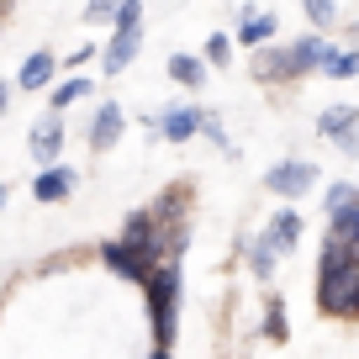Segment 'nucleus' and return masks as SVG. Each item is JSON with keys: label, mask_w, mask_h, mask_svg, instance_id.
I'll return each mask as SVG.
<instances>
[{"label": "nucleus", "mask_w": 359, "mask_h": 359, "mask_svg": "<svg viewBox=\"0 0 359 359\" xmlns=\"http://www.w3.org/2000/svg\"><path fill=\"white\" fill-rule=\"evenodd\" d=\"M137 53H143V27H122V32H111V43L101 48V64H106V74H122Z\"/></svg>", "instance_id": "nucleus-9"}, {"label": "nucleus", "mask_w": 359, "mask_h": 359, "mask_svg": "<svg viewBox=\"0 0 359 359\" xmlns=\"http://www.w3.org/2000/svg\"><path fill=\"white\" fill-rule=\"evenodd\" d=\"M275 27H280V22H275L269 11H243V16H238V43H243V48L275 43Z\"/></svg>", "instance_id": "nucleus-13"}, {"label": "nucleus", "mask_w": 359, "mask_h": 359, "mask_svg": "<svg viewBox=\"0 0 359 359\" xmlns=\"http://www.w3.org/2000/svg\"><path fill=\"white\" fill-rule=\"evenodd\" d=\"M302 212H296V206H280V212L269 217V227H264V243L275 248V254H291L296 243H302Z\"/></svg>", "instance_id": "nucleus-10"}, {"label": "nucleus", "mask_w": 359, "mask_h": 359, "mask_svg": "<svg viewBox=\"0 0 359 359\" xmlns=\"http://www.w3.org/2000/svg\"><path fill=\"white\" fill-rule=\"evenodd\" d=\"M302 11H306V22H312L317 32H327V27L338 22V6H333V0H302Z\"/></svg>", "instance_id": "nucleus-22"}, {"label": "nucleus", "mask_w": 359, "mask_h": 359, "mask_svg": "<svg viewBox=\"0 0 359 359\" xmlns=\"http://www.w3.org/2000/svg\"><path fill=\"white\" fill-rule=\"evenodd\" d=\"M116 0H85V22H111Z\"/></svg>", "instance_id": "nucleus-26"}, {"label": "nucleus", "mask_w": 359, "mask_h": 359, "mask_svg": "<svg viewBox=\"0 0 359 359\" xmlns=\"http://www.w3.org/2000/svg\"><path fill=\"white\" fill-rule=\"evenodd\" d=\"M206 64H217V69H222L227 64V58H233V37H227V32H212V37H206Z\"/></svg>", "instance_id": "nucleus-25"}, {"label": "nucleus", "mask_w": 359, "mask_h": 359, "mask_svg": "<svg viewBox=\"0 0 359 359\" xmlns=\"http://www.w3.org/2000/svg\"><path fill=\"white\" fill-rule=\"evenodd\" d=\"M317 185V164H306V158H280V164L264 175V191H275V196H306Z\"/></svg>", "instance_id": "nucleus-3"}, {"label": "nucleus", "mask_w": 359, "mask_h": 359, "mask_svg": "<svg viewBox=\"0 0 359 359\" xmlns=\"http://www.w3.org/2000/svg\"><path fill=\"white\" fill-rule=\"evenodd\" d=\"M90 58H95V48H90V43H85V48H74V53H69V69H79V64H90Z\"/></svg>", "instance_id": "nucleus-28"}, {"label": "nucleus", "mask_w": 359, "mask_h": 359, "mask_svg": "<svg viewBox=\"0 0 359 359\" xmlns=\"http://www.w3.org/2000/svg\"><path fill=\"white\" fill-rule=\"evenodd\" d=\"M143 296H148V323H154V354H169L175 348V327H180V259L148 264Z\"/></svg>", "instance_id": "nucleus-1"}, {"label": "nucleus", "mask_w": 359, "mask_h": 359, "mask_svg": "<svg viewBox=\"0 0 359 359\" xmlns=\"http://www.w3.org/2000/svg\"><path fill=\"white\" fill-rule=\"evenodd\" d=\"M243 254H248V264H254V275H259V280H269V275H275V259H280V254H275V248L264 243V233H259V238H248V243H243Z\"/></svg>", "instance_id": "nucleus-19"}, {"label": "nucleus", "mask_w": 359, "mask_h": 359, "mask_svg": "<svg viewBox=\"0 0 359 359\" xmlns=\"http://www.w3.org/2000/svg\"><path fill=\"white\" fill-rule=\"evenodd\" d=\"M53 74H58V58L53 53H32L22 69H16V85L22 90H43V85H53Z\"/></svg>", "instance_id": "nucleus-15"}, {"label": "nucleus", "mask_w": 359, "mask_h": 359, "mask_svg": "<svg viewBox=\"0 0 359 359\" xmlns=\"http://www.w3.org/2000/svg\"><path fill=\"white\" fill-rule=\"evenodd\" d=\"M248 69H254V79H259V85H280V79H302V74H296V64H291V48H269V43H259V48H254Z\"/></svg>", "instance_id": "nucleus-7"}, {"label": "nucleus", "mask_w": 359, "mask_h": 359, "mask_svg": "<svg viewBox=\"0 0 359 359\" xmlns=\"http://www.w3.org/2000/svg\"><path fill=\"white\" fill-rule=\"evenodd\" d=\"M333 53V43H327L323 32H312V37H302V43H291V64H296V74H312V69H323V58Z\"/></svg>", "instance_id": "nucleus-14"}, {"label": "nucleus", "mask_w": 359, "mask_h": 359, "mask_svg": "<svg viewBox=\"0 0 359 359\" xmlns=\"http://www.w3.org/2000/svg\"><path fill=\"white\" fill-rule=\"evenodd\" d=\"M0 206H6V185H0Z\"/></svg>", "instance_id": "nucleus-30"}, {"label": "nucleus", "mask_w": 359, "mask_h": 359, "mask_svg": "<svg viewBox=\"0 0 359 359\" xmlns=\"http://www.w3.org/2000/svg\"><path fill=\"white\" fill-rule=\"evenodd\" d=\"M201 133H206V137H212V143H217V148H227V133H222V122H217V116H212V111H201Z\"/></svg>", "instance_id": "nucleus-27"}, {"label": "nucleus", "mask_w": 359, "mask_h": 359, "mask_svg": "<svg viewBox=\"0 0 359 359\" xmlns=\"http://www.w3.org/2000/svg\"><path fill=\"white\" fill-rule=\"evenodd\" d=\"M148 212H154V222H158V227L185 222V217H191V191H185V185H169V191L158 196V201L148 206Z\"/></svg>", "instance_id": "nucleus-12"}, {"label": "nucleus", "mask_w": 359, "mask_h": 359, "mask_svg": "<svg viewBox=\"0 0 359 359\" xmlns=\"http://www.w3.org/2000/svg\"><path fill=\"white\" fill-rule=\"evenodd\" d=\"M122 133H127V111L116 101H106L101 111H95V122H90V148H95V154H111Z\"/></svg>", "instance_id": "nucleus-8"}, {"label": "nucleus", "mask_w": 359, "mask_h": 359, "mask_svg": "<svg viewBox=\"0 0 359 359\" xmlns=\"http://www.w3.org/2000/svg\"><path fill=\"white\" fill-rule=\"evenodd\" d=\"M6 101H11V85H6V79H0V116H6Z\"/></svg>", "instance_id": "nucleus-29"}, {"label": "nucleus", "mask_w": 359, "mask_h": 359, "mask_svg": "<svg viewBox=\"0 0 359 359\" xmlns=\"http://www.w3.org/2000/svg\"><path fill=\"white\" fill-rule=\"evenodd\" d=\"M317 74H327V79H354L359 74V48H333V53L323 58V69Z\"/></svg>", "instance_id": "nucleus-18"}, {"label": "nucleus", "mask_w": 359, "mask_h": 359, "mask_svg": "<svg viewBox=\"0 0 359 359\" xmlns=\"http://www.w3.org/2000/svg\"><path fill=\"white\" fill-rule=\"evenodd\" d=\"M122 27H143V0H116V11H111V32H122Z\"/></svg>", "instance_id": "nucleus-24"}, {"label": "nucleus", "mask_w": 359, "mask_h": 359, "mask_svg": "<svg viewBox=\"0 0 359 359\" xmlns=\"http://www.w3.org/2000/svg\"><path fill=\"white\" fill-rule=\"evenodd\" d=\"M101 264L111 269L116 280H133V285H143V275H148V259L133 243H122V238H106L101 243Z\"/></svg>", "instance_id": "nucleus-5"}, {"label": "nucleus", "mask_w": 359, "mask_h": 359, "mask_svg": "<svg viewBox=\"0 0 359 359\" xmlns=\"http://www.w3.org/2000/svg\"><path fill=\"white\" fill-rule=\"evenodd\" d=\"M317 133L323 137H344V133H359V106H327L323 116H317Z\"/></svg>", "instance_id": "nucleus-16"}, {"label": "nucleus", "mask_w": 359, "mask_h": 359, "mask_svg": "<svg viewBox=\"0 0 359 359\" xmlns=\"http://www.w3.org/2000/svg\"><path fill=\"white\" fill-rule=\"evenodd\" d=\"M27 154H32L37 164H53V158L64 154V111H53V106H48V111L37 116L32 133H27Z\"/></svg>", "instance_id": "nucleus-4"}, {"label": "nucleus", "mask_w": 359, "mask_h": 359, "mask_svg": "<svg viewBox=\"0 0 359 359\" xmlns=\"http://www.w3.org/2000/svg\"><path fill=\"white\" fill-rule=\"evenodd\" d=\"M359 201V185H348V180H338V185H327V217H333V212H348V206H354Z\"/></svg>", "instance_id": "nucleus-23"}, {"label": "nucleus", "mask_w": 359, "mask_h": 359, "mask_svg": "<svg viewBox=\"0 0 359 359\" xmlns=\"http://www.w3.org/2000/svg\"><path fill=\"white\" fill-rule=\"evenodd\" d=\"M317 306L327 317H359V254L317 264Z\"/></svg>", "instance_id": "nucleus-2"}, {"label": "nucleus", "mask_w": 359, "mask_h": 359, "mask_svg": "<svg viewBox=\"0 0 359 359\" xmlns=\"http://www.w3.org/2000/svg\"><path fill=\"white\" fill-rule=\"evenodd\" d=\"M85 95H90V79H64V85H53V111H69Z\"/></svg>", "instance_id": "nucleus-21"}, {"label": "nucleus", "mask_w": 359, "mask_h": 359, "mask_svg": "<svg viewBox=\"0 0 359 359\" xmlns=\"http://www.w3.org/2000/svg\"><path fill=\"white\" fill-rule=\"evenodd\" d=\"M264 338H275V344L291 338V323H285V302H280V296H269V306H264Z\"/></svg>", "instance_id": "nucleus-20"}, {"label": "nucleus", "mask_w": 359, "mask_h": 359, "mask_svg": "<svg viewBox=\"0 0 359 359\" xmlns=\"http://www.w3.org/2000/svg\"><path fill=\"white\" fill-rule=\"evenodd\" d=\"M196 133H201V106H169V111H158V137L191 143Z\"/></svg>", "instance_id": "nucleus-11"}, {"label": "nucleus", "mask_w": 359, "mask_h": 359, "mask_svg": "<svg viewBox=\"0 0 359 359\" xmlns=\"http://www.w3.org/2000/svg\"><path fill=\"white\" fill-rule=\"evenodd\" d=\"M169 79H175V85H185V90H201V85H206V58L175 53V58H169Z\"/></svg>", "instance_id": "nucleus-17"}, {"label": "nucleus", "mask_w": 359, "mask_h": 359, "mask_svg": "<svg viewBox=\"0 0 359 359\" xmlns=\"http://www.w3.org/2000/svg\"><path fill=\"white\" fill-rule=\"evenodd\" d=\"M74 185H79V169H69V164H43V175L32 180V196L43 206H58V201H69V196H74Z\"/></svg>", "instance_id": "nucleus-6"}]
</instances>
